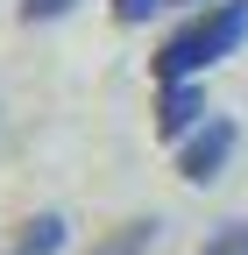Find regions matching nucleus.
<instances>
[{
	"instance_id": "nucleus-1",
	"label": "nucleus",
	"mask_w": 248,
	"mask_h": 255,
	"mask_svg": "<svg viewBox=\"0 0 248 255\" xmlns=\"http://www.w3.org/2000/svg\"><path fill=\"white\" fill-rule=\"evenodd\" d=\"M241 43H248V0H206L177 36H163V50H156V85L199 78V71H213L220 57H234Z\"/></svg>"
},
{
	"instance_id": "nucleus-2",
	"label": "nucleus",
	"mask_w": 248,
	"mask_h": 255,
	"mask_svg": "<svg viewBox=\"0 0 248 255\" xmlns=\"http://www.w3.org/2000/svg\"><path fill=\"white\" fill-rule=\"evenodd\" d=\"M234 149H241V128H234L227 114H206L192 135L177 142V177H184V184H213V177L234 163Z\"/></svg>"
},
{
	"instance_id": "nucleus-3",
	"label": "nucleus",
	"mask_w": 248,
	"mask_h": 255,
	"mask_svg": "<svg viewBox=\"0 0 248 255\" xmlns=\"http://www.w3.org/2000/svg\"><path fill=\"white\" fill-rule=\"evenodd\" d=\"M213 107H206V92H199V78H177V85H156V135H170V142H184L192 128L206 121Z\"/></svg>"
},
{
	"instance_id": "nucleus-4",
	"label": "nucleus",
	"mask_w": 248,
	"mask_h": 255,
	"mask_svg": "<svg viewBox=\"0 0 248 255\" xmlns=\"http://www.w3.org/2000/svg\"><path fill=\"white\" fill-rule=\"evenodd\" d=\"M64 241H71L64 213H36V220H21V227H14V241L0 248V255H57Z\"/></svg>"
},
{
	"instance_id": "nucleus-5",
	"label": "nucleus",
	"mask_w": 248,
	"mask_h": 255,
	"mask_svg": "<svg viewBox=\"0 0 248 255\" xmlns=\"http://www.w3.org/2000/svg\"><path fill=\"white\" fill-rule=\"evenodd\" d=\"M142 248H156V220H128L121 234H107L92 255H142Z\"/></svg>"
},
{
	"instance_id": "nucleus-6",
	"label": "nucleus",
	"mask_w": 248,
	"mask_h": 255,
	"mask_svg": "<svg viewBox=\"0 0 248 255\" xmlns=\"http://www.w3.org/2000/svg\"><path fill=\"white\" fill-rule=\"evenodd\" d=\"M199 255H248V220H227V227L220 234H213Z\"/></svg>"
},
{
	"instance_id": "nucleus-7",
	"label": "nucleus",
	"mask_w": 248,
	"mask_h": 255,
	"mask_svg": "<svg viewBox=\"0 0 248 255\" xmlns=\"http://www.w3.org/2000/svg\"><path fill=\"white\" fill-rule=\"evenodd\" d=\"M71 7H78V0H21V21L28 28H36V21H64Z\"/></svg>"
},
{
	"instance_id": "nucleus-8",
	"label": "nucleus",
	"mask_w": 248,
	"mask_h": 255,
	"mask_svg": "<svg viewBox=\"0 0 248 255\" xmlns=\"http://www.w3.org/2000/svg\"><path fill=\"white\" fill-rule=\"evenodd\" d=\"M156 7H163V0H114V21H121V28H142Z\"/></svg>"
},
{
	"instance_id": "nucleus-9",
	"label": "nucleus",
	"mask_w": 248,
	"mask_h": 255,
	"mask_svg": "<svg viewBox=\"0 0 248 255\" xmlns=\"http://www.w3.org/2000/svg\"><path fill=\"white\" fill-rule=\"evenodd\" d=\"M184 7H206V0H184Z\"/></svg>"
}]
</instances>
